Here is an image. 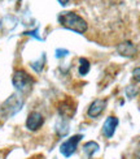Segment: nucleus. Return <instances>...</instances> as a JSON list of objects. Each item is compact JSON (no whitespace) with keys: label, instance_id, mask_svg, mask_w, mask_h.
I'll use <instances>...</instances> for the list:
<instances>
[{"label":"nucleus","instance_id":"nucleus-19","mask_svg":"<svg viewBox=\"0 0 140 159\" xmlns=\"http://www.w3.org/2000/svg\"><path fill=\"white\" fill-rule=\"evenodd\" d=\"M58 3H60V4H61L62 7H65L66 4H68V3H69V0H58Z\"/></svg>","mask_w":140,"mask_h":159},{"label":"nucleus","instance_id":"nucleus-7","mask_svg":"<svg viewBox=\"0 0 140 159\" xmlns=\"http://www.w3.org/2000/svg\"><path fill=\"white\" fill-rule=\"evenodd\" d=\"M106 107V99H95L91 104H90V107H88V111H87V114L92 119H96L97 116H100L104 112Z\"/></svg>","mask_w":140,"mask_h":159},{"label":"nucleus","instance_id":"nucleus-15","mask_svg":"<svg viewBox=\"0 0 140 159\" xmlns=\"http://www.w3.org/2000/svg\"><path fill=\"white\" fill-rule=\"evenodd\" d=\"M138 88L136 86H134V85H129L127 88H126V95H127L130 99L131 98H134V97H136V94H138Z\"/></svg>","mask_w":140,"mask_h":159},{"label":"nucleus","instance_id":"nucleus-20","mask_svg":"<svg viewBox=\"0 0 140 159\" xmlns=\"http://www.w3.org/2000/svg\"><path fill=\"white\" fill-rule=\"evenodd\" d=\"M138 159H140V157H139V158H138Z\"/></svg>","mask_w":140,"mask_h":159},{"label":"nucleus","instance_id":"nucleus-17","mask_svg":"<svg viewBox=\"0 0 140 159\" xmlns=\"http://www.w3.org/2000/svg\"><path fill=\"white\" fill-rule=\"evenodd\" d=\"M66 55H69V51H68V50H65V48H57V50H56V57H57V59L65 57Z\"/></svg>","mask_w":140,"mask_h":159},{"label":"nucleus","instance_id":"nucleus-4","mask_svg":"<svg viewBox=\"0 0 140 159\" xmlns=\"http://www.w3.org/2000/svg\"><path fill=\"white\" fill-rule=\"evenodd\" d=\"M83 138L82 134H75L70 138H68L66 141H64L61 145H60V153H61L64 157L69 158L73 154L75 153V150L78 148V143L81 142V140Z\"/></svg>","mask_w":140,"mask_h":159},{"label":"nucleus","instance_id":"nucleus-2","mask_svg":"<svg viewBox=\"0 0 140 159\" xmlns=\"http://www.w3.org/2000/svg\"><path fill=\"white\" fill-rule=\"evenodd\" d=\"M23 102H25L23 98L19 94H17V93L16 94H12L0 106V119H2V120H6V119L18 114L22 108Z\"/></svg>","mask_w":140,"mask_h":159},{"label":"nucleus","instance_id":"nucleus-8","mask_svg":"<svg viewBox=\"0 0 140 159\" xmlns=\"http://www.w3.org/2000/svg\"><path fill=\"white\" fill-rule=\"evenodd\" d=\"M117 51H118V54L121 56L132 57V56H135V54H136V47H135V44L132 42L126 41V42H122L121 44H118Z\"/></svg>","mask_w":140,"mask_h":159},{"label":"nucleus","instance_id":"nucleus-1","mask_svg":"<svg viewBox=\"0 0 140 159\" xmlns=\"http://www.w3.org/2000/svg\"><path fill=\"white\" fill-rule=\"evenodd\" d=\"M57 20L65 29L75 31L78 34H83L88 30V24L75 12H61Z\"/></svg>","mask_w":140,"mask_h":159},{"label":"nucleus","instance_id":"nucleus-3","mask_svg":"<svg viewBox=\"0 0 140 159\" xmlns=\"http://www.w3.org/2000/svg\"><path fill=\"white\" fill-rule=\"evenodd\" d=\"M12 84L18 93H26L32 88V85H34V78H32L26 70L17 69L12 76Z\"/></svg>","mask_w":140,"mask_h":159},{"label":"nucleus","instance_id":"nucleus-9","mask_svg":"<svg viewBox=\"0 0 140 159\" xmlns=\"http://www.w3.org/2000/svg\"><path fill=\"white\" fill-rule=\"evenodd\" d=\"M74 111H75V107H71V106L69 104V101L62 102L58 107L60 115H61L62 117H65V119H70L73 116V114H74Z\"/></svg>","mask_w":140,"mask_h":159},{"label":"nucleus","instance_id":"nucleus-16","mask_svg":"<svg viewBox=\"0 0 140 159\" xmlns=\"http://www.w3.org/2000/svg\"><path fill=\"white\" fill-rule=\"evenodd\" d=\"M23 35H30V37H34L35 39H38V41H42V38L39 37V30L35 29V30H29V31H25L22 33Z\"/></svg>","mask_w":140,"mask_h":159},{"label":"nucleus","instance_id":"nucleus-5","mask_svg":"<svg viewBox=\"0 0 140 159\" xmlns=\"http://www.w3.org/2000/svg\"><path fill=\"white\" fill-rule=\"evenodd\" d=\"M44 124V117L40 112L32 111L29 114L28 119H26V128L31 132H35L38 129H40Z\"/></svg>","mask_w":140,"mask_h":159},{"label":"nucleus","instance_id":"nucleus-11","mask_svg":"<svg viewBox=\"0 0 140 159\" xmlns=\"http://www.w3.org/2000/svg\"><path fill=\"white\" fill-rule=\"evenodd\" d=\"M17 22H18V20L16 17H13V16H5L2 20V29L3 30H6V31H11V30H13L17 26Z\"/></svg>","mask_w":140,"mask_h":159},{"label":"nucleus","instance_id":"nucleus-18","mask_svg":"<svg viewBox=\"0 0 140 159\" xmlns=\"http://www.w3.org/2000/svg\"><path fill=\"white\" fill-rule=\"evenodd\" d=\"M132 76H134V80L138 82H140V67L139 68H135L132 70Z\"/></svg>","mask_w":140,"mask_h":159},{"label":"nucleus","instance_id":"nucleus-12","mask_svg":"<svg viewBox=\"0 0 140 159\" xmlns=\"http://www.w3.org/2000/svg\"><path fill=\"white\" fill-rule=\"evenodd\" d=\"M99 149H100L99 143H97V142H95V141H90V142H87V143H84V146H83L84 153L87 154L88 157H92V155L95 154Z\"/></svg>","mask_w":140,"mask_h":159},{"label":"nucleus","instance_id":"nucleus-10","mask_svg":"<svg viewBox=\"0 0 140 159\" xmlns=\"http://www.w3.org/2000/svg\"><path fill=\"white\" fill-rule=\"evenodd\" d=\"M69 121L65 117H61L60 120L56 123V132L60 137H65L69 133Z\"/></svg>","mask_w":140,"mask_h":159},{"label":"nucleus","instance_id":"nucleus-13","mask_svg":"<svg viewBox=\"0 0 140 159\" xmlns=\"http://www.w3.org/2000/svg\"><path fill=\"white\" fill-rule=\"evenodd\" d=\"M90 68H91V64L90 61L87 60L86 57H81L79 59V75L81 76H86L90 72Z\"/></svg>","mask_w":140,"mask_h":159},{"label":"nucleus","instance_id":"nucleus-6","mask_svg":"<svg viewBox=\"0 0 140 159\" xmlns=\"http://www.w3.org/2000/svg\"><path fill=\"white\" fill-rule=\"evenodd\" d=\"M118 123H119V120L116 116L106 117V120L103 124V129H101L103 136L105 138H112L113 136H114V132H116V128H117Z\"/></svg>","mask_w":140,"mask_h":159},{"label":"nucleus","instance_id":"nucleus-14","mask_svg":"<svg viewBox=\"0 0 140 159\" xmlns=\"http://www.w3.org/2000/svg\"><path fill=\"white\" fill-rule=\"evenodd\" d=\"M30 65L36 73H40V72L43 70V68H44V65H45V54H42L40 59H38L36 61H32Z\"/></svg>","mask_w":140,"mask_h":159}]
</instances>
